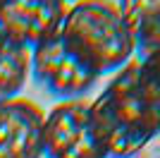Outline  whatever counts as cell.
<instances>
[{
    "label": "cell",
    "mask_w": 160,
    "mask_h": 158,
    "mask_svg": "<svg viewBox=\"0 0 160 158\" xmlns=\"http://www.w3.org/2000/svg\"><path fill=\"white\" fill-rule=\"evenodd\" d=\"M91 118L105 158H134L160 134V105L141 84L136 58L91 101Z\"/></svg>",
    "instance_id": "6da1fadb"
},
{
    "label": "cell",
    "mask_w": 160,
    "mask_h": 158,
    "mask_svg": "<svg viewBox=\"0 0 160 158\" xmlns=\"http://www.w3.org/2000/svg\"><path fill=\"white\" fill-rule=\"evenodd\" d=\"M60 34L98 77L120 72L136 58L132 31L110 0H77L67 7Z\"/></svg>",
    "instance_id": "7a4b0ae2"
},
{
    "label": "cell",
    "mask_w": 160,
    "mask_h": 158,
    "mask_svg": "<svg viewBox=\"0 0 160 158\" xmlns=\"http://www.w3.org/2000/svg\"><path fill=\"white\" fill-rule=\"evenodd\" d=\"M31 74L48 96L60 101L84 98L100 79L93 67L62 39V34L31 48Z\"/></svg>",
    "instance_id": "3957f363"
},
{
    "label": "cell",
    "mask_w": 160,
    "mask_h": 158,
    "mask_svg": "<svg viewBox=\"0 0 160 158\" xmlns=\"http://www.w3.org/2000/svg\"><path fill=\"white\" fill-rule=\"evenodd\" d=\"M46 158H105L91 118V101H60L43 122Z\"/></svg>",
    "instance_id": "277c9868"
},
{
    "label": "cell",
    "mask_w": 160,
    "mask_h": 158,
    "mask_svg": "<svg viewBox=\"0 0 160 158\" xmlns=\"http://www.w3.org/2000/svg\"><path fill=\"white\" fill-rule=\"evenodd\" d=\"M65 14V0H0V31L31 50L60 34Z\"/></svg>",
    "instance_id": "5b68a950"
},
{
    "label": "cell",
    "mask_w": 160,
    "mask_h": 158,
    "mask_svg": "<svg viewBox=\"0 0 160 158\" xmlns=\"http://www.w3.org/2000/svg\"><path fill=\"white\" fill-rule=\"evenodd\" d=\"M46 110L29 98L0 103V158H43Z\"/></svg>",
    "instance_id": "8992f818"
},
{
    "label": "cell",
    "mask_w": 160,
    "mask_h": 158,
    "mask_svg": "<svg viewBox=\"0 0 160 158\" xmlns=\"http://www.w3.org/2000/svg\"><path fill=\"white\" fill-rule=\"evenodd\" d=\"M120 12L132 31L136 58L160 50V0H120Z\"/></svg>",
    "instance_id": "52a82bcc"
},
{
    "label": "cell",
    "mask_w": 160,
    "mask_h": 158,
    "mask_svg": "<svg viewBox=\"0 0 160 158\" xmlns=\"http://www.w3.org/2000/svg\"><path fill=\"white\" fill-rule=\"evenodd\" d=\"M31 74V50L0 31V103L17 98Z\"/></svg>",
    "instance_id": "ba28073f"
},
{
    "label": "cell",
    "mask_w": 160,
    "mask_h": 158,
    "mask_svg": "<svg viewBox=\"0 0 160 158\" xmlns=\"http://www.w3.org/2000/svg\"><path fill=\"white\" fill-rule=\"evenodd\" d=\"M136 70H139L141 84L146 86V91L160 105V50L151 53L146 58H136Z\"/></svg>",
    "instance_id": "9c48e42d"
},
{
    "label": "cell",
    "mask_w": 160,
    "mask_h": 158,
    "mask_svg": "<svg viewBox=\"0 0 160 158\" xmlns=\"http://www.w3.org/2000/svg\"><path fill=\"white\" fill-rule=\"evenodd\" d=\"M65 3H67V0H65ZM74 3H77V0H74Z\"/></svg>",
    "instance_id": "30bf717a"
}]
</instances>
